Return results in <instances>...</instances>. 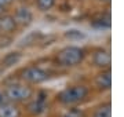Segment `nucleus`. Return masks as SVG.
Masks as SVG:
<instances>
[{"mask_svg": "<svg viewBox=\"0 0 124 117\" xmlns=\"http://www.w3.org/2000/svg\"><path fill=\"white\" fill-rule=\"evenodd\" d=\"M84 58V51L79 47H66L59 51L57 61L63 66H76Z\"/></svg>", "mask_w": 124, "mask_h": 117, "instance_id": "1", "label": "nucleus"}, {"mask_svg": "<svg viewBox=\"0 0 124 117\" xmlns=\"http://www.w3.org/2000/svg\"><path fill=\"white\" fill-rule=\"evenodd\" d=\"M87 88L84 86H73L69 87L66 90H63L59 94V101L65 105H72L76 102H80L83 98H85L87 95Z\"/></svg>", "mask_w": 124, "mask_h": 117, "instance_id": "2", "label": "nucleus"}, {"mask_svg": "<svg viewBox=\"0 0 124 117\" xmlns=\"http://www.w3.org/2000/svg\"><path fill=\"white\" fill-rule=\"evenodd\" d=\"M6 96L14 102H23L32 96V90L26 86L15 84V86H10L6 90Z\"/></svg>", "mask_w": 124, "mask_h": 117, "instance_id": "3", "label": "nucleus"}, {"mask_svg": "<svg viewBox=\"0 0 124 117\" xmlns=\"http://www.w3.org/2000/svg\"><path fill=\"white\" fill-rule=\"evenodd\" d=\"M22 77H23V80L29 81L32 84H40V83H43V81L47 80L48 74H47L44 70H41V69L32 66V68H28V69L23 70Z\"/></svg>", "mask_w": 124, "mask_h": 117, "instance_id": "4", "label": "nucleus"}, {"mask_svg": "<svg viewBox=\"0 0 124 117\" xmlns=\"http://www.w3.org/2000/svg\"><path fill=\"white\" fill-rule=\"evenodd\" d=\"M32 18H33V15H32L31 10L26 8V7H19V8L15 11V22H19L22 23V25H29L32 22Z\"/></svg>", "mask_w": 124, "mask_h": 117, "instance_id": "5", "label": "nucleus"}, {"mask_svg": "<svg viewBox=\"0 0 124 117\" xmlns=\"http://www.w3.org/2000/svg\"><path fill=\"white\" fill-rule=\"evenodd\" d=\"M94 62H95V65L101 66V68L109 66L110 65V54L105 50H98L94 54Z\"/></svg>", "mask_w": 124, "mask_h": 117, "instance_id": "6", "label": "nucleus"}, {"mask_svg": "<svg viewBox=\"0 0 124 117\" xmlns=\"http://www.w3.org/2000/svg\"><path fill=\"white\" fill-rule=\"evenodd\" d=\"M0 117H19V109L11 103H1Z\"/></svg>", "mask_w": 124, "mask_h": 117, "instance_id": "7", "label": "nucleus"}, {"mask_svg": "<svg viewBox=\"0 0 124 117\" xmlns=\"http://www.w3.org/2000/svg\"><path fill=\"white\" fill-rule=\"evenodd\" d=\"M63 36H65V39H68V40H70V41H80V40L87 39L85 32L80 30V29H75V28H73V29H68V30H65Z\"/></svg>", "mask_w": 124, "mask_h": 117, "instance_id": "8", "label": "nucleus"}, {"mask_svg": "<svg viewBox=\"0 0 124 117\" xmlns=\"http://www.w3.org/2000/svg\"><path fill=\"white\" fill-rule=\"evenodd\" d=\"M15 29V19L14 17H10V15H4L0 18V32H6V33H10Z\"/></svg>", "mask_w": 124, "mask_h": 117, "instance_id": "9", "label": "nucleus"}, {"mask_svg": "<svg viewBox=\"0 0 124 117\" xmlns=\"http://www.w3.org/2000/svg\"><path fill=\"white\" fill-rule=\"evenodd\" d=\"M19 61H21V54L14 51V52H8V54L4 55V58L1 59V65L4 68H11L14 65H17Z\"/></svg>", "mask_w": 124, "mask_h": 117, "instance_id": "10", "label": "nucleus"}, {"mask_svg": "<svg viewBox=\"0 0 124 117\" xmlns=\"http://www.w3.org/2000/svg\"><path fill=\"white\" fill-rule=\"evenodd\" d=\"M97 84H98V87H101V88H110V86H112L110 70H106V72H102L101 74H98Z\"/></svg>", "mask_w": 124, "mask_h": 117, "instance_id": "11", "label": "nucleus"}, {"mask_svg": "<svg viewBox=\"0 0 124 117\" xmlns=\"http://www.w3.org/2000/svg\"><path fill=\"white\" fill-rule=\"evenodd\" d=\"M94 117H112V110H110V105H103L101 108L97 109V112L94 114Z\"/></svg>", "mask_w": 124, "mask_h": 117, "instance_id": "12", "label": "nucleus"}, {"mask_svg": "<svg viewBox=\"0 0 124 117\" xmlns=\"http://www.w3.org/2000/svg\"><path fill=\"white\" fill-rule=\"evenodd\" d=\"M28 108H29L31 113L39 114V113H41L43 110H44V103H43V101H35V102H32Z\"/></svg>", "mask_w": 124, "mask_h": 117, "instance_id": "13", "label": "nucleus"}, {"mask_svg": "<svg viewBox=\"0 0 124 117\" xmlns=\"http://www.w3.org/2000/svg\"><path fill=\"white\" fill-rule=\"evenodd\" d=\"M54 3H55V0H37V6H39V8L43 10V11L50 10L54 6Z\"/></svg>", "mask_w": 124, "mask_h": 117, "instance_id": "14", "label": "nucleus"}, {"mask_svg": "<svg viewBox=\"0 0 124 117\" xmlns=\"http://www.w3.org/2000/svg\"><path fill=\"white\" fill-rule=\"evenodd\" d=\"M11 1V0H0V7H3V6H7Z\"/></svg>", "mask_w": 124, "mask_h": 117, "instance_id": "15", "label": "nucleus"}, {"mask_svg": "<svg viewBox=\"0 0 124 117\" xmlns=\"http://www.w3.org/2000/svg\"><path fill=\"white\" fill-rule=\"evenodd\" d=\"M3 99H4V95H3V92L0 91V105L3 103Z\"/></svg>", "mask_w": 124, "mask_h": 117, "instance_id": "16", "label": "nucleus"}, {"mask_svg": "<svg viewBox=\"0 0 124 117\" xmlns=\"http://www.w3.org/2000/svg\"><path fill=\"white\" fill-rule=\"evenodd\" d=\"M0 13H1V7H0Z\"/></svg>", "mask_w": 124, "mask_h": 117, "instance_id": "17", "label": "nucleus"}]
</instances>
